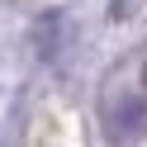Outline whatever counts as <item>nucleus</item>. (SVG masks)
<instances>
[{"mask_svg": "<svg viewBox=\"0 0 147 147\" xmlns=\"http://www.w3.org/2000/svg\"><path fill=\"white\" fill-rule=\"evenodd\" d=\"M105 128L109 138H138L147 128V95L138 86H109L105 90Z\"/></svg>", "mask_w": 147, "mask_h": 147, "instance_id": "nucleus-1", "label": "nucleus"}]
</instances>
